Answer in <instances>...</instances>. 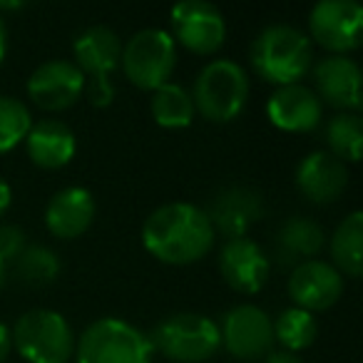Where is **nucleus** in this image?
Masks as SVG:
<instances>
[{
	"label": "nucleus",
	"mask_w": 363,
	"mask_h": 363,
	"mask_svg": "<svg viewBox=\"0 0 363 363\" xmlns=\"http://www.w3.org/2000/svg\"><path fill=\"white\" fill-rule=\"evenodd\" d=\"M11 202H13V189H11V184L0 177V217L11 209Z\"/></svg>",
	"instance_id": "7c9ffc66"
},
{
	"label": "nucleus",
	"mask_w": 363,
	"mask_h": 363,
	"mask_svg": "<svg viewBox=\"0 0 363 363\" xmlns=\"http://www.w3.org/2000/svg\"><path fill=\"white\" fill-rule=\"evenodd\" d=\"M6 52H8V33L6 26H3V18H0V62L6 60Z\"/></svg>",
	"instance_id": "2f4dec72"
},
{
	"label": "nucleus",
	"mask_w": 363,
	"mask_h": 363,
	"mask_svg": "<svg viewBox=\"0 0 363 363\" xmlns=\"http://www.w3.org/2000/svg\"><path fill=\"white\" fill-rule=\"evenodd\" d=\"M318 323L313 318V313L303 311V308H284L274 321V341H279L284 346V351L298 353L303 348H308L316 341Z\"/></svg>",
	"instance_id": "b1692460"
},
{
	"label": "nucleus",
	"mask_w": 363,
	"mask_h": 363,
	"mask_svg": "<svg viewBox=\"0 0 363 363\" xmlns=\"http://www.w3.org/2000/svg\"><path fill=\"white\" fill-rule=\"evenodd\" d=\"M264 199L252 187H227L214 197L207 217L212 222L214 234H224L229 239L247 237V232L262 219Z\"/></svg>",
	"instance_id": "f3484780"
},
{
	"label": "nucleus",
	"mask_w": 363,
	"mask_h": 363,
	"mask_svg": "<svg viewBox=\"0 0 363 363\" xmlns=\"http://www.w3.org/2000/svg\"><path fill=\"white\" fill-rule=\"evenodd\" d=\"M85 75L70 60H48L33 70L28 80V97L40 110L60 112L72 107L85 92Z\"/></svg>",
	"instance_id": "f8f14e48"
},
{
	"label": "nucleus",
	"mask_w": 363,
	"mask_h": 363,
	"mask_svg": "<svg viewBox=\"0 0 363 363\" xmlns=\"http://www.w3.org/2000/svg\"><path fill=\"white\" fill-rule=\"evenodd\" d=\"M326 142L333 157L346 164V162L361 160V145H363V125L356 112H338L326 125Z\"/></svg>",
	"instance_id": "393cba45"
},
{
	"label": "nucleus",
	"mask_w": 363,
	"mask_h": 363,
	"mask_svg": "<svg viewBox=\"0 0 363 363\" xmlns=\"http://www.w3.org/2000/svg\"><path fill=\"white\" fill-rule=\"evenodd\" d=\"M326 244L321 224L306 217H291L279 227L277 234V257L286 267H298L311 262Z\"/></svg>",
	"instance_id": "412c9836"
},
{
	"label": "nucleus",
	"mask_w": 363,
	"mask_h": 363,
	"mask_svg": "<svg viewBox=\"0 0 363 363\" xmlns=\"http://www.w3.org/2000/svg\"><path fill=\"white\" fill-rule=\"evenodd\" d=\"M172 40L197 55H212L227 40V21L222 11L204 0H182L172 8Z\"/></svg>",
	"instance_id": "1a4fd4ad"
},
{
	"label": "nucleus",
	"mask_w": 363,
	"mask_h": 363,
	"mask_svg": "<svg viewBox=\"0 0 363 363\" xmlns=\"http://www.w3.org/2000/svg\"><path fill=\"white\" fill-rule=\"evenodd\" d=\"M30 125V110L26 107V102L11 95H0V155L21 145Z\"/></svg>",
	"instance_id": "bb28decb"
},
{
	"label": "nucleus",
	"mask_w": 363,
	"mask_h": 363,
	"mask_svg": "<svg viewBox=\"0 0 363 363\" xmlns=\"http://www.w3.org/2000/svg\"><path fill=\"white\" fill-rule=\"evenodd\" d=\"M348 184V167L326 150L306 155L296 167V187L308 202L331 204Z\"/></svg>",
	"instance_id": "dca6fc26"
},
{
	"label": "nucleus",
	"mask_w": 363,
	"mask_h": 363,
	"mask_svg": "<svg viewBox=\"0 0 363 363\" xmlns=\"http://www.w3.org/2000/svg\"><path fill=\"white\" fill-rule=\"evenodd\" d=\"M267 115L272 125L284 132H308L321 122L323 102L318 100L311 87L294 82V85L279 87L269 97Z\"/></svg>",
	"instance_id": "a211bd4d"
},
{
	"label": "nucleus",
	"mask_w": 363,
	"mask_h": 363,
	"mask_svg": "<svg viewBox=\"0 0 363 363\" xmlns=\"http://www.w3.org/2000/svg\"><path fill=\"white\" fill-rule=\"evenodd\" d=\"M75 52V65L80 67V72L85 75V80L90 77V100L92 105L105 107L115 97V87H112V72L120 67V55H122V40L115 30L105 26L87 28L85 33H80L72 45Z\"/></svg>",
	"instance_id": "6e6552de"
},
{
	"label": "nucleus",
	"mask_w": 363,
	"mask_h": 363,
	"mask_svg": "<svg viewBox=\"0 0 363 363\" xmlns=\"http://www.w3.org/2000/svg\"><path fill=\"white\" fill-rule=\"evenodd\" d=\"M3 284H6V264L0 262V289H3Z\"/></svg>",
	"instance_id": "473e14b6"
},
{
	"label": "nucleus",
	"mask_w": 363,
	"mask_h": 363,
	"mask_svg": "<svg viewBox=\"0 0 363 363\" xmlns=\"http://www.w3.org/2000/svg\"><path fill=\"white\" fill-rule=\"evenodd\" d=\"M214 229L207 212L189 202L157 207L142 227V244L155 259L174 267L194 264L214 247Z\"/></svg>",
	"instance_id": "f257e3e1"
},
{
	"label": "nucleus",
	"mask_w": 363,
	"mask_h": 363,
	"mask_svg": "<svg viewBox=\"0 0 363 363\" xmlns=\"http://www.w3.org/2000/svg\"><path fill=\"white\" fill-rule=\"evenodd\" d=\"M11 348H13L11 328H8L6 323H0V363H3L8 356H11Z\"/></svg>",
	"instance_id": "c756f323"
},
{
	"label": "nucleus",
	"mask_w": 363,
	"mask_h": 363,
	"mask_svg": "<svg viewBox=\"0 0 363 363\" xmlns=\"http://www.w3.org/2000/svg\"><path fill=\"white\" fill-rule=\"evenodd\" d=\"M269 257L254 239H229L219 252V272L239 294H257L269 279Z\"/></svg>",
	"instance_id": "4468645a"
},
{
	"label": "nucleus",
	"mask_w": 363,
	"mask_h": 363,
	"mask_svg": "<svg viewBox=\"0 0 363 363\" xmlns=\"http://www.w3.org/2000/svg\"><path fill=\"white\" fill-rule=\"evenodd\" d=\"M331 267L338 274L356 279L363 272V214L351 212L331 237Z\"/></svg>",
	"instance_id": "4be33fe9"
},
{
	"label": "nucleus",
	"mask_w": 363,
	"mask_h": 363,
	"mask_svg": "<svg viewBox=\"0 0 363 363\" xmlns=\"http://www.w3.org/2000/svg\"><path fill=\"white\" fill-rule=\"evenodd\" d=\"M267 363H303L298 353H291V351H269L267 353Z\"/></svg>",
	"instance_id": "c85d7f7f"
},
{
	"label": "nucleus",
	"mask_w": 363,
	"mask_h": 363,
	"mask_svg": "<svg viewBox=\"0 0 363 363\" xmlns=\"http://www.w3.org/2000/svg\"><path fill=\"white\" fill-rule=\"evenodd\" d=\"M26 150L33 164L43 169H60L75 157V132L60 120H40L28 130Z\"/></svg>",
	"instance_id": "aec40b11"
},
{
	"label": "nucleus",
	"mask_w": 363,
	"mask_h": 363,
	"mask_svg": "<svg viewBox=\"0 0 363 363\" xmlns=\"http://www.w3.org/2000/svg\"><path fill=\"white\" fill-rule=\"evenodd\" d=\"M95 222V199L85 187H65L45 207V227L57 239H77Z\"/></svg>",
	"instance_id": "6ab92c4d"
},
{
	"label": "nucleus",
	"mask_w": 363,
	"mask_h": 363,
	"mask_svg": "<svg viewBox=\"0 0 363 363\" xmlns=\"http://www.w3.org/2000/svg\"><path fill=\"white\" fill-rule=\"evenodd\" d=\"M152 117L164 130L189 127L194 120V102L189 90H184L177 82H167V85L157 87L152 95Z\"/></svg>",
	"instance_id": "5701e85b"
},
{
	"label": "nucleus",
	"mask_w": 363,
	"mask_h": 363,
	"mask_svg": "<svg viewBox=\"0 0 363 363\" xmlns=\"http://www.w3.org/2000/svg\"><path fill=\"white\" fill-rule=\"evenodd\" d=\"M363 11L356 0H321L311 8L308 33L333 55H346L361 45Z\"/></svg>",
	"instance_id": "9d476101"
},
{
	"label": "nucleus",
	"mask_w": 363,
	"mask_h": 363,
	"mask_svg": "<svg viewBox=\"0 0 363 363\" xmlns=\"http://www.w3.org/2000/svg\"><path fill=\"white\" fill-rule=\"evenodd\" d=\"M316 97L341 112L361 107V67L346 55H326L313 67Z\"/></svg>",
	"instance_id": "2eb2a0df"
},
{
	"label": "nucleus",
	"mask_w": 363,
	"mask_h": 363,
	"mask_svg": "<svg viewBox=\"0 0 363 363\" xmlns=\"http://www.w3.org/2000/svg\"><path fill=\"white\" fill-rule=\"evenodd\" d=\"M13 346L28 363H67L75 353V333L52 308H33L16 321Z\"/></svg>",
	"instance_id": "423d86ee"
},
{
	"label": "nucleus",
	"mask_w": 363,
	"mask_h": 363,
	"mask_svg": "<svg viewBox=\"0 0 363 363\" xmlns=\"http://www.w3.org/2000/svg\"><path fill=\"white\" fill-rule=\"evenodd\" d=\"M150 336L122 318H97L75 343L77 363H152Z\"/></svg>",
	"instance_id": "20e7f679"
},
{
	"label": "nucleus",
	"mask_w": 363,
	"mask_h": 363,
	"mask_svg": "<svg viewBox=\"0 0 363 363\" xmlns=\"http://www.w3.org/2000/svg\"><path fill=\"white\" fill-rule=\"evenodd\" d=\"M249 60L257 75L272 85H294L311 67V40L294 26H269L254 38Z\"/></svg>",
	"instance_id": "f03ea898"
},
{
	"label": "nucleus",
	"mask_w": 363,
	"mask_h": 363,
	"mask_svg": "<svg viewBox=\"0 0 363 363\" xmlns=\"http://www.w3.org/2000/svg\"><path fill=\"white\" fill-rule=\"evenodd\" d=\"M194 112L209 122H232L242 115L249 97V77L244 67L227 57L212 60L199 70L192 87Z\"/></svg>",
	"instance_id": "7ed1b4c3"
},
{
	"label": "nucleus",
	"mask_w": 363,
	"mask_h": 363,
	"mask_svg": "<svg viewBox=\"0 0 363 363\" xmlns=\"http://www.w3.org/2000/svg\"><path fill=\"white\" fill-rule=\"evenodd\" d=\"M343 277L321 259H311L294 267L289 277V296L303 311H326L341 298Z\"/></svg>",
	"instance_id": "ddd939ff"
},
{
	"label": "nucleus",
	"mask_w": 363,
	"mask_h": 363,
	"mask_svg": "<svg viewBox=\"0 0 363 363\" xmlns=\"http://www.w3.org/2000/svg\"><path fill=\"white\" fill-rule=\"evenodd\" d=\"M16 277L28 286H48L60 277V259L52 249L33 244L23 249L21 257L13 262Z\"/></svg>",
	"instance_id": "a878e982"
},
{
	"label": "nucleus",
	"mask_w": 363,
	"mask_h": 363,
	"mask_svg": "<svg viewBox=\"0 0 363 363\" xmlns=\"http://www.w3.org/2000/svg\"><path fill=\"white\" fill-rule=\"evenodd\" d=\"M152 351L164 353L177 363L209 361L222 348L219 323L202 313H174L157 323L150 336Z\"/></svg>",
	"instance_id": "39448f33"
},
{
	"label": "nucleus",
	"mask_w": 363,
	"mask_h": 363,
	"mask_svg": "<svg viewBox=\"0 0 363 363\" xmlns=\"http://www.w3.org/2000/svg\"><path fill=\"white\" fill-rule=\"evenodd\" d=\"M26 232L16 224H3L0 227V262L13 264L23 254V249L28 247Z\"/></svg>",
	"instance_id": "cd10ccee"
},
{
	"label": "nucleus",
	"mask_w": 363,
	"mask_h": 363,
	"mask_svg": "<svg viewBox=\"0 0 363 363\" xmlns=\"http://www.w3.org/2000/svg\"><path fill=\"white\" fill-rule=\"evenodd\" d=\"M219 333L229 356L239 361H257L274 348V321L264 308L252 303H242L227 311L224 321L219 323Z\"/></svg>",
	"instance_id": "9b49d317"
},
{
	"label": "nucleus",
	"mask_w": 363,
	"mask_h": 363,
	"mask_svg": "<svg viewBox=\"0 0 363 363\" xmlns=\"http://www.w3.org/2000/svg\"><path fill=\"white\" fill-rule=\"evenodd\" d=\"M120 65L132 85L155 92L174 72L177 43L162 28H145L122 45Z\"/></svg>",
	"instance_id": "0eeeda50"
}]
</instances>
